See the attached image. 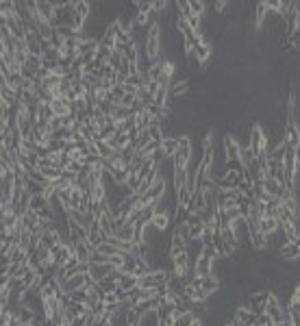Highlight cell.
Listing matches in <instances>:
<instances>
[{
    "label": "cell",
    "mask_w": 300,
    "mask_h": 326,
    "mask_svg": "<svg viewBox=\"0 0 300 326\" xmlns=\"http://www.w3.org/2000/svg\"><path fill=\"white\" fill-rule=\"evenodd\" d=\"M172 163H174V170H187V165L192 163V137L190 135L178 137V150L172 157Z\"/></svg>",
    "instance_id": "1"
},
{
    "label": "cell",
    "mask_w": 300,
    "mask_h": 326,
    "mask_svg": "<svg viewBox=\"0 0 300 326\" xmlns=\"http://www.w3.org/2000/svg\"><path fill=\"white\" fill-rule=\"evenodd\" d=\"M89 283H92V276H89V274H74V276H70V279L64 281L61 291H64V294H74V291L85 289Z\"/></svg>",
    "instance_id": "2"
},
{
    "label": "cell",
    "mask_w": 300,
    "mask_h": 326,
    "mask_svg": "<svg viewBox=\"0 0 300 326\" xmlns=\"http://www.w3.org/2000/svg\"><path fill=\"white\" fill-rule=\"evenodd\" d=\"M283 144L287 146L289 150H298L300 148V128L296 120H287V124H285V133H283Z\"/></svg>",
    "instance_id": "3"
},
{
    "label": "cell",
    "mask_w": 300,
    "mask_h": 326,
    "mask_svg": "<svg viewBox=\"0 0 300 326\" xmlns=\"http://www.w3.org/2000/svg\"><path fill=\"white\" fill-rule=\"evenodd\" d=\"M115 270H120V268L111 266V263H92V268H89V276H92L94 283H100L104 276L113 274Z\"/></svg>",
    "instance_id": "4"
},
{
    "label": "cell",
    "mask_w": 300,
    "mask_h": 326,
    "mask_svg": "<svg viewBox=\"0 0 300 326\" xmlns=\"http://www.w3.org/2000/svg\"><path fill=\"white\" fill-rule=\"evenodd\" d=\"M72 248H74V256L79 261H85L89 263L92 261V254L96 252L92 246H89V241H72Z\"/></svg>",
    "instance_id": "5"
},
{
    "label": "cell",
    "mask_w": 300,
    "mask_h": 326,
    "mask_svg": "<svg viewBox=\"0 0 300 326\" xmlns=\"http://www.w3.org/2000/svg\"><path fill=\"white\" fill-rule=\"evenodd\" d=\"M35 13H37L39 18H44L46 22H52V18H54V3H48V0L35 3Z\"/></svg>",
    "instance_id": "6"
},
{
    "label": "cell",
    "mask_w": 300,
    "mask_h": 326,
    "mask_svg": "<svg viewBox=\"0 0 300 326\" xmlns=\"http://www.w3.org/2000/svg\"><path fill=\"white\" fill-rule=\"evenodd\" d=\"M161 150H163V155L167 159H172L174 155H176V150H178V137L165 135L163 140H161Z\"/></svg>",
    "instance_id": "7"
},
{
    "label": "cell",
    "mask_w": 300,
    "mask_h": 326,
    "mask_svg": "<svg viewBox=\"0 0 300 326\" xmlns=\"http://www.w3.org/2000/svg\"><path fill=\"white\" fill-rule=\"evenodd\" d=\"M115 237H120V239L131 241V244H133V239H135V222H131V220L124 222V224L115 231Z\"/></svg>",
    "instance_id": "8"
},
{
    "label": "cell",
    "mask_w": 300,
    "mask_h": 326,
    "mask_svg": "<svg viewBox=\"0 0 300 326\" xmlns=\"http://www.w3.org/2000/svg\"><path fill=\"white\" fill-rule=\"evenodd\" d=\"M117 287L124 289V291H133L135 287H139V276L135 274H120V279H117Z\"/></svg>",
    "instance_id": "9"
},
{
    "label": "cell",
    "mask_w": 300,
    "mask_h": 326,
    "mask_svg": "<svg viewBox=\"0 0 300 326\" xmlns=\"http://www.w3.org/2000/svg\"><path fill=\"white\" fill-rule=\"evenodd\" d=\"M278 228H281V224H278V220L274 216H266V218H261V222H259V231L263 235H272V233H276Z\"/></svg>",
    "instance_id": "10"
},
{
    "label": "cell",
    "mask_w": 300,
    "mask_h": 326,
    "mask_svg": "<svg viewBox=\"0 0 300 326\" xmlns=\"http://www.w3.org/2000/svg\"><path fill=\"white\" fill-rule=\"evenodd\" d=\"M196 320H198V317L194 315V311H183V313H176V315H174L172 326H192Z\"/></svg>",
    "instance_id": "11"
},
{
    "label": "cell",
    "mask_w": 300,
    "mask_h": 326,
    "mask_svg": "<svg viewBox=\"0 0 300 326\" xmlns=\"http://www.w3.org/2000/svg\"><path fill=\"white\" fill-rule=\"evenodd\" d=\"M285 155H287V146H285L283 142L270 146V152H268V159H270V161H283Z\"/></svg>",
    "instance_id": "12"
},
{
    "label": "cell",
    "mask_w": 300,
    "mask_h": 326,
    "mask_svg": "<svg viewBox=\"0 0 300 326\" xmlns=\"http://www.w3.org/2000/svg\"><path fill=\"white\" fill-rule=\"evenodd\" d=\"M194 52H196V57H198V61H200V63L205 66L207 61H209V57H211V52H213V46L209 44V41H205V44L196 46V50H194Z\"/></svg>",
    "instance_id": "13"
},
{
    "label": "cell",
    "mask_w": 300,
    "mask_h": 326,
    "mask_svg": "<svg viewBox=\"0 0 300 326\" xmlns=\"http://www.w3.org/2000/svg\"><path fill=\"white\" fill-rule=\"evenodd\" d=\"M46 207H50V203H48V198H46V196H31L29 211H33V213H39V211H44Z\"/></svg>",
    "instance_id": "14"
},
{
    "label": "cell",
    "mask_w": 300,
    "mask_h": 326,
    "mask_svg": "<svg viewBox=\"0 0 300 326\" xmlns=\"http://www.w3.org/2000/svg\"><path fill=\"white\" fill-rule=\"evenodd\" d=\"M96 144V148H98V155L102 157V159H109L111 155H113V148L107 144V142H102V140H98V142H94Z\"/></svg>",
    "instance_id": "15"
},
{
    "label": "cell",
    "mask_w": 300,
    "mask_h": 326,
    "mask_svg": "<svg viewBox=\"0 0 300 326\" xmlns=\"http://www.w3.org/2000/svg\"><path fill=\"white\" fill-rule=\"evenodd\" d=\"M72 302H81V304H87L89 302V291L87 289H81V291H74V294H68Z\"/></svg>",
    "instance_id": "16"
},
{
    "label": "cell",
    "mask_w": 300,
    "mask_h": 326,
    "mask_svg": "<svg viewBox=\"0 0 300 326\" xmlns=\"http://www.w3.org/2000/svg\"><path fill=\"white\" fill-rule=\"evenodd\" d=\"M192 7V13H196V16L205 18L207 16V3H202V0H194V3H190Z\"/></svg>",
    "instance_id": "17"
},
{
    "label": "cell",
    "mask_w": 300,
    "mask_h": 326,
    "mask_svg": "<svg viewBox=\"0 0 300 326\" xmlns=\"http://www.w3.org/2000/svg\"><path fill=\"white\" fill-rule=\"evenodd\" d=\"M222 326H235V324H222Z\"/></svg>",
    "instance_id": "18"
}]
</instances>
